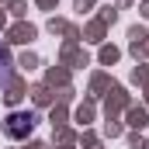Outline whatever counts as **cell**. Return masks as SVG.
<instances>
[{
    "mask_svg": "<svg viewBox=\"0 0 149 149\" xmlns=\"http://www.w3.org/2000/svg\"><path fill=\"white\" fill-rule=\"evenodd\" d=\"M3 132H7L10 139H28V135L35 132V114H31V111H14V114H7Z\"/></svg>",
    "mask_w": 149,
    "mask_h": 149,
    "instance_id": "obj_1",
    "label": "cell"
}]
</instances>
